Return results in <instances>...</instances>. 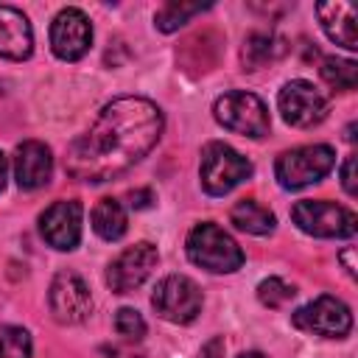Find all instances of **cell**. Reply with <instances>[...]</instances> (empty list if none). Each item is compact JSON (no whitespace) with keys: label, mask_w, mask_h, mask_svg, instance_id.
<instances>
[{"label":"cell","mask_w":358,"mask_h":358,"mask_svg":"<svg viewBox=\"0 0 358 358\" xmlns=\"http://www.w3.org/2000/svg\"><path fill=\"white\" fill-rule=\"evenodd\" d=\"M291 322L299 330L313 333V336H322V338H344L352 330V313H350V308L341 299L330 296V294H322L313 302H308L299 310H294Z\"/></svg>","instance_id":"8"},{"label":"cell","mask_w":358,"mask_h":358,"mask_svg":"<svg viewBox=\"0 0 358 358\" xmlns=\"http://www.w3.org/2000/svg\"><path fill=\"white\" fill-rule=\"evenodd\" d=\"M280 53H282V42L277 36H271V34H252L246 39V48H243V62H246L249 70H257L266 62L277 59Z\"/></svg>","instance_id":"19"},{"label":"cell","mask_w":358,"mask_h":358,"mask_svg":"<svg viewBox=\"0 0 358 358\" xmlns=\"http://www.w3.org/2000/svg\"><path fill=\"white\" fill-rule=\"evenodd\" d=\"M352 257H355V249H352V246H347V249L341 252V263H344V268H347V274H350V277H355V260H352Z\"/></svg>","instance_id":"27"},{"label":"cell","mask_w":358,"mask_h":358,"mask_svg":"<svg viewBox=\"0 0 358 358\" xmlns=\"http://www.w3.org/2000/svg\"><path fill=\"white\" fill-rule=\"evenodd\" d=\"M341 187L347 190V196H355L358 193V182H355V157L350 154L341 165Z\"/></svg>","instance_id":"25"},{"label":"cell","mask_w":358,"mask_h":358,"mask_svg":"<svg viewBox=\"0 0 358 358\" xmlns=\"http://www.w3.org/2000/svg\"><path fill=\"white\" fill-rule=\"evenodd\" d=\"M316 14H319V22H322L324 34L336 45H341L347 50L358 48V39H355V6L352 3H344V0L319 3Z\"/></svg>","instance_id":"16"},{"label":"cell","mask_w":358,"mask_h":358,"mask_svg":"<svg viewBox=\"0 0 358 358\" xmlns=\"http://www.w3.org/2000/svg\"><path fill=\"white\" fill-rule=\"evenodd\" d=\"M277 106L282 120L296 129H310L327 117V98L305 78L288 81L277 95Z\"/></svg>","instance_id":"9"},{"label":"cell","mask_w":358,"mask_h":358,"mask_svg":"<svg viewBox=\"0 0 358 358\" xmlns=\"http://www.w3.org/2000/svg\"><path fill=\"white\" fill-rule=\"evenodd\" d=\"M187 257L213 274H229L243 266V252L235 243V238L213 221H201L190 229Z\"/></svg>","instance_id":"2"},{"label":"cell","mask_w":358,"mask_h":358,"mask_svg":"<svg viewBox=\"0 0 358 358\" xmlns=\"http://www.w3.org/2000/svg\"><path fill=\"white\" fill-rule=\"evenodd\" d=\"M238 358H266L263 352H257V350H252V352H241Z\"/></svg>","instance_id":"30"},{"label":"cell","mask_w":358,"mask_h":358,"mask_svg":"<svg viewBox=\"0 0 358 358\" xmlns=\"http://www.w3.org/2000/svg\"><path fill=\"white\" fill-rule=\"evenodd\" d=\"M199 176L210 196H227L232 187L252 176V162L227 143H207L201 151Z\"/></svg>","instance_id":"4"},{"label":"cell","mask_w":358,"mask_h":358,"mask_svg":"<svg viewBox=\"0 0 358 358\" xmlns=\"http://www.w3.org/2000/svg\"><path fill=\"white\" fill-rule=\"evenodd\" d=\"M218 347H221V341H218V338H215V341H210V344L201 350V358H215V350H218Z\"/></svg>","instance_id":"28"},{"label":"cell","mask_w":358,"mask_h":358,"mask_svg":"<svg viewBox=\"0 0 358 358\" xmlns=\"http://www.w3.org/2000/svg\"><path fill=\"white\" fill-rule=\"evenodd\" d=\"M204 8H210V6H201V3H179V0H171V3H165L159 11H157V28L159 31H165V34H171V31H176V28H182L193 14H201Z\"/></svg>","instance_id":"20"},{"label":"cell","mask_w":358,"mask_h":358,"mask_svg":"<svg viewBox=\"0 0 358 358\" xmlns=\"http://www.w3.org/2000/svg\"><path fill=\"white\" fill-rule=\"evenodd\" d=\"M201 302L204 299H201L199 285L182 274H171V277L159 280V285L154 288V296H151L154 310L173 324L193 322L201 313Z\"/></svg>","instance_id":"7"},{"label":"cell","mask_w":358,"mask_h":358,"mask_svg":"<svg viewBox=\"0 0 358 358\" xmlns=\"http://www.w3.org/2000/svg\"><path fill=\"white\" fill-rule=\"evenodd\" d=\"M291 218L302 232L316 235V238H352L355 227H358L352 210H347L336 201H324V199L296 201L291 210Z\"/></svg>","instance_id":"5"},{"label":"cell","mask_w":358,"mask_h":358,"mask_svg":"<svg viewBox=\"0 0 358 358\" xmlns=\"http://www.w3.org/2000/svg\"><path fill=\"white\" fill-rule=\"evenodd\" d=\"M53 157L50 148L39 140H25L14 151V179L22 190H36L50 182Z\"/></svg>","instance_id":"14"},{"label":"cell","mask_w":358,"mask_h":358,"mask_svg":"<svg viewBox=\"0 0 358 358\" xmlns=\"http://www.w3.org/2000/svg\"><path fill=\"white\" fill-rule=\"evenodd\" d=\"M333 165H336V151L327 143H313V145H299V148L280 154L274 165V176L280 187L299 190L327 176Z\"/></svg>","instance_id":"3"},{"label":"cell","mask_w":358,"mask_h":358,"mask_svg":"<svg viewBox=\"0 0 358 358\" xmlns=\"http://www.w3.org/2000/svg\"><path fill=\"white\" fill-rule=\"evenodd\" d=\"M162 112L140 95L115 98L70 145L67 168L84 182H106L140 162L162 137Z\"/></svg>","instance_id":"1"},{"label":"cell","mask_w":358,"mask_h":358,"mask_svg":"<svg viewBox=\"0 0 358 358\" xmlns=\"http://www.w3.org/2000/svg\"><path fill=\"white\" fill-rule=\"evenodd\" d=\"M81 215L84 210L78 201H53L39 215V232L53 249L70 252L81 241Z\"/></svg>","instance_id":"13"},{"label":"cell","mask_w":358,"mask_h":358,"mask_svg":"<svg viewBox=\"0 0 358 358\" xmlns=\"http://www.w3.org/2000/svg\"><path fill=\"white\" fill-rule=\"evenodd\" d=\"M294 285H288L285 280H280V277H268V280H263L260 285H257V299L266 305V308H280V305H285L288 299H294Z\"/></svg>","instance_id":"23"},{"label":"cell","mask_w":358,"mask_h":358,"mask_svg":"<svg viewBox=\"0 0 358 358\" xmlns=\"http://www.w3.org/2000/svg\"><path fill=\"white\" fill-rule=\"evenodd\" d=\"M115 330L126 338V341H140L145 336V319L134 310V308H120L115 313Z\"/></svg>","instance_id":"24"},{"label":"cell","mask_w":358,"mask_h":358,"mask_svg":"<svg viewBox=\"0 0 358 358\" xmlns=\"http://www.w3.org/2000/svg\"><path fill=\"white\" fill-rule=\"evenodd\" d=\"M126 227H129V218L117 199H101L92 207V229L103 241H120L126 235Z\"/></svg>","instance_id":"18"},{"label":"cell","mask_w":358,"mask_h":358,"mask_svg":"<svg viewBox=\"0 0 358 358\" xmlns=\"http://www.w3.org/2000/svg\"><path fill=\"white\" fill-rule=\"evenodd\" d=\"M101 358H140L137 352H131V350H126V347H101Z\"/></svg>","instance_id":"26"},{"label":"cell","mask_w":358,"mask_h":358,"mask_svg":"<svg viewBox=\"0 0 358 358\" xmlns=\"http://www.w3.org/2000/svg\"><path fill=\"white\" fill-rule=\"evenodd\" d=\"M322 78L330 87H336L341 92H350L358 84V64L350 62V59H333L330 56V59L322 62Z\"/></svg>","instance_id":"21"},{"label":"cell","mask_w":358,"mask_h":358,"mask_svg":"<svg viewBox=\"0 0 358 358\" xmlns=\"http://www.w3.org/2000/svg\"><path fill=\"white\" fill-rule=\"evenodd\" d=\"M0 358H31L28 330L14 324H0Z\"/></svg>","instance_id":"22"},{"label":"cell","mask_w":358,"mask_h":358,"mask_svg":"<svg viewBox=\"0 0 358 358\" xmlns=\"http://www.w3.org/2000/svg\"><path fill=\"white\" fill-rule=\"evenodd\" d=\"M157 260H159L157 246L148 243V241H140V243L123 249V252L109 263V268H106V282H109V288H112L115 294H129V291L140 288V285L151 277V271L157 268Z\"/></svg>","instance_id":"10"},{"label":"cell","mask_w":358,"mask_h":358,"mask_svg":"<svg viewBox=\"0 0 358 358\" xmlns=\"http://www.w3.org/2000/svg\"><path fill=\"white\" fill-rule=\"evenodd\" d=\"M229 221L241 232H249V235H268V232H274V224H277L274 213L268 207H263L260 201H255V199H241L232 207Z\"/></svg>","instance_id":"17"},{"label":"cell","mask_w":358,"mask_h":358,"mask_svg":"<svg viewBox=\"0 0 358 358\" xmlns=\"http://www.w3.org/2000/svg\"><path fill=\"white\" fill-rule=\"evenodd\" d=\"M48 302H50V313L56 322L62 324H78L90 316L92 310V296H90V288L87 282L73 274V271H62L53 277L50 282V294H48Z\"/></svg>","instance_id":"12"},{"label":"cell","mask_w":358,"mask_h":358,"mask_svg":"<svg viewBox=\"0 0 358 358\" xmlns=\"http://www.w3.org/2000/svg\"><path fill=\"white\" fill-rule=\"evenodd\" d=\"M3 185H6V157L0 151V190H3Z\"/></svg>","instance_id":"29"},{"label":"cell","mask_w":358,"mask_h":358,"mask_svg":"<svg viewBox=\"0 0 358 358\" xmlns=\"http://www.w3.org/2000/svg\"><path fill=\"white\" fill-rule=\"evenodd\" d=\"M34 50V31L28 17L20 8L0 6V56L3 59H28Z\"/></svg>","instance_id":"15"},{"label":"cell","mask_w":358,"mask_h":358,"mask_svg":"<svg viewBox=\"0 0 358 358\" xmlns=\"http://www.w3.org/2000/svg\"><path fill=\"white\" fill-rule=\"evenodd\" d=\"M92 45V25L81 8H62L50 22V48L62 62H78Z\"/></svg>","instance_id":"11"},{"label":"cell","mask_w":358,"mask_h":358,"mask_svg":"<svg viewBox=\"0 0 358 358\" xmlns=\"http://www.w3.org/2000/svg\"><path fill=\"white\" fill-rule=\"evenodd\" d=\"M213 115L224 129H229L235 134H243V137H263L271 126L266 103L255 92H243V90L224 92L215 101Z\"/></svg>","instance_id":"6"}]
</instances>
